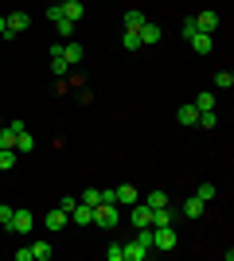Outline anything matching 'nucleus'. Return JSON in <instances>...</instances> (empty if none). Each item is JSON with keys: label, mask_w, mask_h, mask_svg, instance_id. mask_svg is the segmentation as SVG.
Segmentation results:
<instances>
[{"label": "nucleus", "mask_w": 234, "mask_h": 261, "mask_svg": "<svg viewBox=\"0 0 234 261\" xmlns=\"http://www.w3.org/2000/svg\"><path fill=\"white\" fill-rule=\"evenodd\" d=\"M117 222H121V207H117V203H98V207H94V222H90V226L113 230Z\"/></svg>", "instance_id": "1"}, {"label": "nucleus", "mask_w": 234, "mask_h": 261, "mask_svg": "<svg viewBox=\"0 0 234 261\" xmlns=\"http://www.w3.org/2000/svg\"><path fill=\"white\" fill-rule=\"evenodd\" d=\"M179 246V234L176 226H152V253H168Z\"/></svg>", "instance_id": "2"}, {"label": "nucleus", "mask_w": 234, "mask_h": 261, "mask_svg": "<svg viewBox=\"0 0 234 261\" xmlns=\"http://www.w3.org/2000/svg\"><path fill=\"white\" fill-rule=\"evenodd\" d=\"M12 234H32V230H35V215H32V211H28V207H16V211H12Z\"/></svg>", "instance_id": "3"}, {"label": "nucleus", "mask_w": 234, "mask_h": 261, "mask_svg": "<svg viewBox=\"0 0 234 261\" xmlns=\"http://www.w3.org/2000/svg\"><path fill=\"white\" fill-rule=\"evenodd\" d=\"M113 203H117L121 211H129L133 203H141V191H137L133 184H121V187H113Z\"/></svg>", "instance_id": "4"}, {"label": "nucleus", "mask_w": 234, "mask_h": 261, "mask_svg": "<svg viewBox=\"0 0 234 261\" xmlns=\"http://www.w3.org/2000/svg\"><path fill=\"white\" fill-rule=\"evenodd\" d=\"M4 23H8V39H12V35H20V32H28V28H32V16H28V12H8V16H4Z\"/></svg>", "instance_id": "5"}, {"label": "nucleus", "mask_w": 234, "mask_h": 261, "mask_svg": "<svg viewBox=\"0 0 234 261\" xmlns=\"http://www.w3.org/2000/svg\"><path fill=\"white\" fill-rule=\"evenodd\" d=\"M82 55L86 51H82V43H74V39H63V43H59V59H63V63L74 66V63H82Z\"/></svg>", "instance_id": "6"}, {"label": "nucleus", "mask_w": 234, "mask_h": 261, "mask_svg": "<svg viewBox=\"0 0 234 261\" xmlns=\"http://www.w3.org/2000/svg\"><path fill=\"white\" fill-rule=\"evenodd\" d=\"M59 16H63V20H82V16H86V4H82V0H59Z\"/></svg>", "instance_id": "7"}, {"label": "nucleus", "mask_w": 234, "mask_h": 261, "mask_svg": "<svg viewBox=\"0 0 234 261\" xmlns=\"http://www.w3.org/2000/svg\"><path fill=\"white\" fill-rule=\"evenodd\" d=\"M191 23H195V32H207V35H211V32H219V12L207 8V12H199V16H191Z\"/></svg>", "instance_id": "8"}, {"label": "nucleus", "mask_w": 234, "mask_h": 261, "mask_svg": "<svg viewBox=\"0 0 234 261\" xmlns=\"http://www.w3.org/2000/svg\"><path fill=\"white\" fill-rule=\"evenodd\" d=\"M67 222H70V215H67L63 207H55V211H47V215H43V226L51 230V234H59V230L67 226Z\"/></svg>", "instance_id": "9"}, {"label": "nucleus", "mask_w": 234, "mask_h": 261, "mask_svg": "<svg viewBox=\"0 0 234 261\" xmlns=\"http://www.w3.org/2000/svg\"><path fill=\"white\" fill-rule=\"evenodd\" d=\"M133 230H141V226H152V207L148 203H133Z\"/></svg>", "instance_id": "10"}, {"label": "nucleus", "mask_w": 234, "mask_h": 261, "mask_svg": "<svg viewBox=\"0 0 234 261\" xmlns=\"http://www.w3.org/2000/svg\"><path fill=\"white\" fill-rule=\"evenodd\" d=\"M148 253H152V246H145L141 238H133L129 246H125V261H145Z\"/></svg>", "instance_id": "11"}, {"label": "nucleus", "mask_w": 234, "mask_h": 261, "mask_svg": "<svg viewBox=\"0 0 234 261\" xmlns=\"http://www.w3.org/2000/svg\"><path fill=\"white\" fill-rule=\"evenodd\" d=\"M70 222H74V226H90V222H94V207H86V203H74V211H70Z\"/></svg>", "instance_id": "12"}, {"label": "nucleus", "mask_w": 234, "mask_h": 261, "mask_svg": "<svg viewBox=\"0 0 234 261\" xmlns=\"http://www.w3.org/2000/svg\"><path fill=\"white\" fill-rule=\"evenodd\" d=\"M145 12H141V8H129V12H125V32H141V28H145Z\"/></svg>", "instance_id": "13"}, {"label": "nucleus", "mask_w": 234, "mask_h": 261, "mask_svg": "<svg viewBox=\"0 0 234 261\" xmlns=\"http://www.w3.org/2000/svg\"><path fill=\"white\" fill-rule=\"evenodd\" d=\"M176 211L172 207H160V211H152V226H176Z\"/></svg>", "instance_id": "14"}, {"label": "nucleus", "mask_w": 234, "mask_h": 261, "mask_svg": "<svg viewBox=\"0 0 234 261\" xmlns=\"http://www.w3.org/2000/svg\"><path fill=\"white\" fill-rule=\"evenodd\" d=\"M160 39H164V28H160V23H145V28H141V43H160Z\"/></svg>", "instance_id": "15"}, {"label": "nucleus", "mask_w": 234, "mask_h": 261, "mask_svg": "<svg viewBox=\"0 0 234 261\" xmlns=\"http://www.w3.org/2000/svg\"><path fill=\"white\" fill-rule=\"evenodd\" d=\"M176 121H179V125H199V109H195V106H179Z\"/></svg>", "instance_id": "16"}, {"label": "nucleus", "mask_w": 234, "mask_h": 261, "mask_svg": "<svg viewBox=\"0 0 234 261\" xmlns=\"http://www.w3.org/2000/svg\"><path fill=\"white\" fill-rule=\"evenodd\" d=\"M51 253H55L51 242H32V261H51Z\"/></svg>", "instance_id": "17"}, {"label": "nucleus", "mask_w": 234, "mask_h": 261, "mask_svg": "<svg viewBox=\"0 0 234 261\" xmlns=\"http://www.w3.org/2000/svg\"><path fill=\"white\" fill-rule=\"evenodd\" d=\"M67 70H70V63L59 59V43H55V47H51V74H55V78H67Z\"/></svg>", "instance_id": "18"}, {"label": "nucleus", "mask_w": 234, "mask_h": 261, "mask_svg": "<svg viewBox=\"0 0 234 261\" xmlns=\"http://www.w3.org/2000/svg\"><path fill=\"white\" fill-rule=\"evenodd\" d=\"M203 207H207V203H203V199H195V195H191L188 203H184V218H203Z\"/></svg>", "instance_id": "19"}, {"label": "nucleus", "mask_w": 234, "mask_h": 261, "mask_svg": "<svg viewBox=\"0 0 234 261\" xmlns=\"http://www.w3.org/2000/svg\"><path fill=\"white\" fill-rule=\"evenodd\" d=\"M16 160H20V152H16V148H0V172H12V168H16Z\"/></svg>", "instance_id": "20"}, {"label": "nucleus", "mask_w": 234, "mask_h": 261, "mask_svg": "<svg viewBox=\"0 0 234 261\" xmlns=\"http://www.w3.org/2000/svg\"><path fill=\"white\" fill-rule=\"evenodd\" d=\"M145 203H148V207H152V211L168 207V191H160V187H156V191H148V195H145Z\"/></svg>", "instance_id": "21"}, {"label": "nucleus", "mask_w": 234, "mask_h": 261, "mask_svg": "<svg viewBox=\"0 0 234 261\" xmlns=\"http://www.w3.org/2000/svg\"><path fill=\"white\" fill-rule=\"evenodd\" d=\"M16 137L20 133L12 129V125H0V148H16Z\"/></svg>", "instance_id": "22"}, {"label": "nucleus", "mask_w": 234, "mask_h": 261, "mask_svg": "<svg viewBox=\"0 0 234 261\" xmlns=\"http://www.w3.org/2000/svg\"><path fill=\"white\" fill-rule=\"evenodd\" d=\"M16 152H35V137L28 129L20 133V137H16Z\"/></svg>", "instance_id": "23"}, {"label": "nucleus", "mask_w": 234, "mask_h": 261, "mask_svg": "<svg viewBox=\"0 0 234 261\" xmlns=\"http://www.w3.org/2000/svg\"><path fill=\"white\" fill-rule=\"evenodd\" d=\"M78 203H86V207H98V203H101V187H86V191L78 195Z\"/></svg>", "instance_id": "24"}, {"label": "nucleus", "mask_w": 234, "mask_h": 261, "mask_svg": "<svg viewBox=\"0 0 234 261\" xmlns=\"http://www.w3.org/2000/svg\"><path fill=\"white\" fill-rule=\"evenodd\" d=\"M121 47H125V51H141V47H145V43H141V32H125Z\"/></svg>", "instance_id": "25"}, {"label": "nucleus", "mask_w": 234, "mask_h": 261, "mask_svg": "<svg viewBox=\"0 0 234 261\" xmlns=\"http://www.w3.org/2000/svg\"><path fill=\"white\" fill-rule=\"evenodd\" d=\"M215 195H219V187H215V184H199V187H195V199H203V203H211Z\"/></svg>", "instance_id": "26"}, {"label": "nucleus", "mask_w": 234, "mask_h": 261, "mask_svg": "<svg viewBox=\"0 0 234 261\" xmlns=\"http://www.w3.org/2000/svg\"><path fill=\"white\" fill-rule=\"evenodd\" d=\"M215 125H219V113H215V109H203L199 113V129H215Z\"/></svg>", "instance_id": "27"}, {"label": "nucleus", "mask_w": 234, "mask_h": 261, "mask_svg": "<svg viewBox=\"0 0 234 261\" xmlns=\"http://www.w3.org/2000/svg\"><path fill=\"white\" fill-rule=\"evenodd\" d=\"M215 86L219 90H234V74L230 70H219V74H215Z\"/></svg>", "instance_id": "28"}, {"label": "nucleus", "mask_w": 234, "mask_h": 261, "mask_svg": "<svg viewBox=\"0 0 234 261\" xmlns=\"http://www.w3.org/2000/svg\"><path fill=\"white\" fill-rule=\"evenodd\" d=\"M191 106L199 109V113H203V109H215V94H195V101H191Z\"/></svg>", "instance_id": "29"}, {"label": "nucleus", "mask_w": 234, "mask_h": 261, "mask_svg": "<svg viewBox=\"0 0 234 261\" xmlns=\"http://www.w3.org/2000/svg\"><path fill=\"white\" fill-rule=\"evenodd\" d=\"M55 32L63 35V39H70V32H74V20H55Z\"/></svg>", "instance_id": "30"}, {"label": "nucleus", "mask_w": 234, "mask_h": 261, "mask_svg": "<svg viewBox=\"0 0 234 261\" xmlns=\"http://www.w3.org/2000/svg\"><path fill=\"white\" fill-rule=\"evenodd\" d=\"M106 257H110V261H125V246H117V242L106 246Z\"/></svg>", "instance_id": "31"}, {"label": "nucleus", "mask_w": 234, "mask_h": 261, "mask_svg": "<svg viewBox=\"0 0 234 261\" xmlns=\"http://www.w3.org/2000/svg\"><path fill=\"white\" fill-rule=\"evenodd\" d=\"M12 211H16V207H0V226H4V230L12 226Z\"/></svg>", "instance_id": "32"}, {"label": "nucleus", "mask_w": 234, "mask_h": 261, "mask_svg": "<svg viewBox=\"0 0 234 261\" xmlns=\"http://www.w3.org/2000/svg\"><path fill=\"white\" fill-rule=\"evenodd\" d=\"M74 203H78V195H63V199H59V207L67 211V215H70V211H74Z\"/></svg>", "instance_id": "33"}, {"label": "nucleus", "mask_w": 234, "mask_h": 261, "mask_svg": "<svg viewBox=\"0 0 234 261\" xmlns=\"http://www.w3.org/2000/svg\"><path fill=\"white\" fill-rule=\"evenodd\" d=\"M0 35H8V23H4V16H0Z\"/></svg>", "instance_id": "34"}, {"label": "nucleus", "mask_w": 234, "mask_h": 261, "mask_svg": "<svg viewBox=\"0 0 234 261\" xmlns=\"http://www.w3.org/2000/svg\"><path fill=\"white\" fill-rule=\"evenodd\" d=\"M0 125H4V113H0Z\"/></svg>", "instance_id": "35"}]
</instances>
